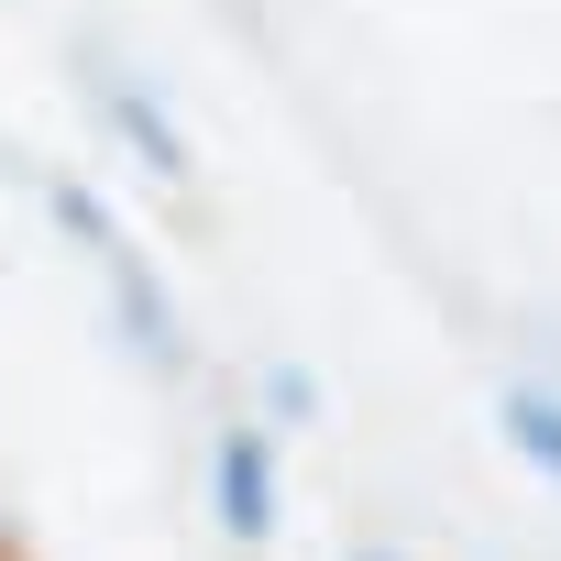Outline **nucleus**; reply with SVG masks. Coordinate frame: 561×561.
<instances>
[{"label": "nucleus", "mask_w": 561, "mask_h": 561, "mask_svg": "<svg viewBox=\"0 0 561 561\" xmlns=\"http://www.w3.org/2000/svg\"><path fill=\"white\" fill-rule=\"evenodd\" d=\"M495 419H506V451H517V462H528V473L561 495V397H539V386H506V397H495Z\"/></svg>", "instance_id": "f257e3e1"}, {"label": "nucleus", "mask_w": 561, "mask_h": 561, "mask_svg": "<svg viewBox=\"0 0 561 561\" xmlns=\"http://www.w3.org/2000/svg\"><path fill=\"white\" fill-rule=\"evenodd\" d=\"M220 528L231 539H264L275 517H264V440L242 430V440H220Z\"/></svg>", "instance_id": "f03ea898"}]
</instances>
